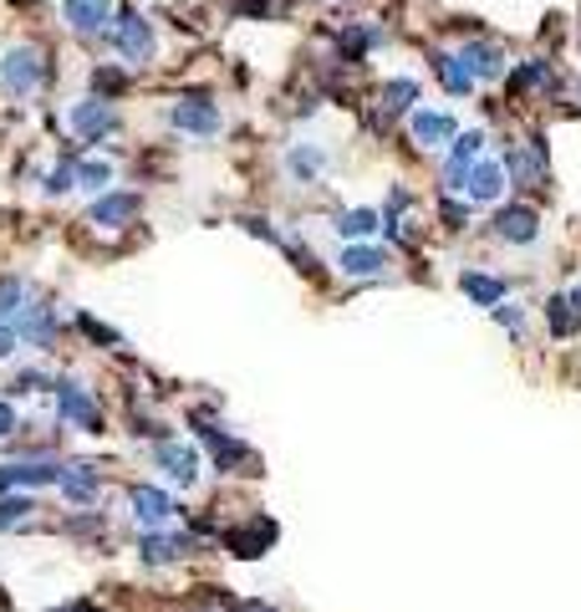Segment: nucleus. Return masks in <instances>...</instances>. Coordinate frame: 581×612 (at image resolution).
Wrapping results in <instances>:
<instances>
[{"label": "nucleus", "mask_w": 581, "mask_h": 612, "mask_svg": "<svg viewBox=\"0 0 581 612\" xmlns=\"http://www.w3.org/2000/svg\"><path fill=\"white\" fill-rule=\"evenodd\" d=\"M459 62H464V72H469L475 82H500L505 77V52L495 46V41H475V36H469L459 46Z\"/></svg>", "instance_id": "dca6fc26"}, {"label": "nucleus", "mask_w": 581, "mask_h": 612, "mask_svg": "<svg viewBox=\"0 0 581 612\" xmlns=\"http://www.w3.org/2000/svg\"><path fill=\"white\" fill-rule=\"evenodd\" d=\"M15 337L27 347H41V352H56V337H62V317H56L52 302H27V312L15 317Z\"/></svg>", "instance_id": "9d476101"}, {"label": "nucleus", "mask_w": 581, "mask_h": 612, "mask_svg": "<svg viewBox=\"0 0 581 612\" xmlns=\"http://www.w3.org/2000/svg\"><path fill=\"white\" fill-rule=\"evenodd\" d=\"M36 510H41V500H36V495H27V490L0 495V536L15 531V526H27V520L36 516Z\"/></svg>", "instance_id": "a878e982"}, {"label": "nucleus", "mask_w": 581, "mask_h": 612, "mask_svg": "<svg viewBox=\"0 0 581 612\" xmlns=\"http://www.w3.org/2000/svg\"><path fill=\"white\" fill-rule=\"evenodd\" d=\"M107 184H113V163H103V159L77 163V189H93V194H107Z\"/></svg>", "instance_id": "473e14b6"}, {"label": "nucleus", "mask_w": 581, "mask_h": 612, "mask_svg": "<svg viewBox=\"0 0 581 612\" xmlns=\"http://www.w3.org/2000/svg\"><path fill=\"white\" fill-rule=\"evenodd\" d=\"M454 118L450 113H434V107H419L413 113V144H423V148H439V144H454Z\"/></svg>", "instance_id": "4be33fe9"}, {"label": "nucleus", "mask_w": 581, "mask_h": 612, "mask_svg": "<svg viewBox=\"0 0 581 612\" xmlns=\"http://www.w3.org/2000/svg\"><path fill=\"white\" fill-rule=\"evenodd\" d=\"M169 123H173V128H179V134L210 138V134H220V107H214L204 93H194V97H179V103H173V113H169Z\"/></svg>", "instance_id": "f8f14e48"}, {"label": "nucleus", "mask_w": 581, "mask_h": 612, "mask_svg": "<svg viewBox=\"0 0 581 612\" xmlns=\"http://www.w3.org/2000/svg\"><path fill=\"white\" fill-rule=\"evenodd\" d=\"M251 612H276V608H271V602H255V608Z\"/></svg>", "instance_id": "a18cd8bd"}, {"label": "nucleus", "mask_w": 581, "mask_h": 612, "mask_svg": "<svg viewBox=\"0 0 581 612\" xmlns=\"http://www.w3.org/2000/svg\"><path fill=\"white\" fill-rule=\"evenodd\" d=\"M479 154H485V128H475V134H459L450 148V163H444V189H459L464 184V173L479 163Z\"/></svg>", "instance_id": "f3484780"}, {"label": "nucleus", "mask_w": 581, "mask_h": 612, "mask_svg": "<svg viewBox=\"0 0 581 612\" xmlns=\"http://www.w3.org/2000/svg\"><path fill=\"white\" fill-rule=\"evenodd\" d=\"M138 561H144L148 572H163V567H179V561H189L199 551V536L194 531H179V526H169V531H138Z\"/></svg>", "instance_id": "39448f33"}, {"label": "nucleus", "mask_w": 581, "mask_h": 612, "mask_svg": "<svg viewBox=\"0 0 581 612\" xmlns=\"http://www.w3.org/2000/svg\"><path fill=\"white\" fill-rule=\"evenodd\" d=\"M15 342H21V337H15V327H0V362L15 352Z\"/></svg>", "instance_id": "79ce46f5"}, {"label": "nucleus", "mask_w": 581, "mask_h": 612, "mask_svg": "<svg viewBox=\"0 0 581 612\" xmlns=\"http://www.w3.org/2000/svg\"><path fill=\"white\" fill-rule=\"evenodd\" d=\"M138 210H144V200L138 194H128V189H107V194H97L93 210H87V220L103 230H123L138 220Z\"/></svg>", "instance_id": "4468645a"}, {"label": "nucleus", "mask_w": 581, "mask_h": 612, "mask_svg": "<svg viewBox=\"0 0 581 612\" xmlns=\"http://www.w3.org/2000/svg\"><path fill=\"white\" fill-rule=\"evenodd\" d=\"M189 429H194V440L210 450L220 475H261V454H255L245 440H235V434L214 419V409H194L189 413Z\"/></svg>", "instance_id": "f257e3e1"}, {"label": "nucleus", "mask_w": 581, "mask_h": 612, "mask_svg": "<svg viewBox=\"0 0 581 612\" xmlns=\"http://www.w3.org/2000/svg\"><path fill=\"white\" fill-rule=\"evenodd\" d=\"M56 490H62L66 506H77V510L97 506V500H103V469H97L93 460H66Z\"/></svg>", "instance_id": "1a4fd4ad"}, {"label": "nucleus", "mask_w": 581, "mask_h": 612, "mask_svg": "<svg viewBox=\"0 0 581 612\" xmlns=\"http://www.w3.org/2000/svg\"><path fill=\"white\" fill-rule=\"evenodd\" d=\"M52 612H107V608H97V602H66V608H52Z\"/></svg>", "instance_id": "37998d69"}, {"label": "nucleus", "mask_w": 581, "mask_h": 612, "mask_svg": "<svg viewBox=\"0 0 581 612\" xmlns=\"http://www.w3.org/2000/svg\"><path fill=\"white\" fill-rule=\"evenodd\" d=\"M154 469H159L169 485H179V490H194L199 479H204V454H199L194 440H159L154 444Z\"/></svg>", "instance_id": "f03ea898"}, {"label": "nucleus", "mask_w": 581, "mask_h": 612, "mask_svg": "<svg viewBox=\"0 0 581 612\" xmlns=\"http://www.w3.org/2000/svg\"><path fill=\"white\" fill-rule=\"evenodd\" d=\"M459 194H464V204L475 210V204H495L505 194V163H495V159H479L475 169L464 173V184H459Z\"/></svg>", "instance_id": "ddd939ff"}, {"label": "nucleus", "mask_w": 581, "mask_h": 612, "mask_svg": "<svg viewBox=\"0 0 581 612\" xmlns=\"http://www.w3.org/2000/svg\"><path fill=\"white\" fill-rule=\"evenodd\" d=\"M505 82H510V93H516V97L530 93V87H546V93H556V87H561V82L551 77V62H546V56H530V62H520V67L510 72Z\"/></svg>", "instance_id": "b1692460"}, {"label": "nucleus", "mask_w": 581, "mask_h": 612, "mask_svg": "<svg viewBox=\"0 0 581 612\" xmlns=\"http://www.w3.org/2000/svg\"><path fill=\"white\" fill-rule=\"evenodd\" d=\"M27 312V281L0 276V327H15V317Z\"/></svg>", "instance_id": "c85d7f7f"}, {"label": "nucleus", "mask_w": 581, "mask_h": 612, "mask_svg": "<svg viewBox=\"0 0 581 612\" xmlns=\"http://www.w3.org/2000/svg\"><path fill=\"white\" fill-rule=\"evenodd\" d=\"M128 516L138 531H169L173 516H179V500L163 485H128Z\"/></svg>", "instance_id": "423d86ee"}, {"label": "nucleus", "mask_w": 581, "mask_h": 612, "mask_svg": "<svg viewBox=\"0 0 581 612\" xmlns=\"http://www.w3.org/2000/svg\"><path fill=\"white\" fill-rule=\"evenodd\" d=\"M66 189H77V163L72 159H62L52 173H46V194H52V200H62Z\"/></svg>", "instance_id": "c9c22d12"}, {"label": "nucleus", "mask_w": 581, "mask_h": 612, "mask_svg": "<svg viewBox=\"0 0 581 612\" xmlns=\"http://www.w3.org/2000/svg\"><path fill=\"white\" fill-rule=\"evenodd\" d=\"M378 41H383V27H372V21H357V27H347L342 36H337V62L357 67V62H362V56H368Z\"/></svg>", "instance_id": "412c9836"}, {"label": "nucleus", "mask_w": 581, "mask_h": 612, "mask_svg": "<svg viewBox=\"0 0 581 612\" xmlns=\"http://www.w3.org/2000/svg\"><path fill=\"white\" fill-rule=\"evenodd\" d=\"M337 266H342L347 281H378L393 261H388V251H378V245H347Z\"/></svg>", "instance_id": "aec40b11"}, {"label": "nucleus", "mask_w": 581, "mask_h": 612, "mask_svg": "<svg viewBox=\"0 0 581 612\" xmlns=\"http://www.w3.org/2000/svg\"><path fill=\"white\" fill-rule=\"evenodd\" d=\"M41 82H46V56L36 46H11L0 56V87L11 97H31Z\"/></svg>", "instance_id": "0eeeda50"}, {"label": "nucleus", "mask_w": 581, "mask_h": 612, "mask_svg": "<svg viewBox=\"0 0 581 612\" xmlns=\"http://www.w3.org/2000/svg\"><path fill=\"white\" fill-rule=\"evenodd\" d=\"M93 87H97L93 97H103V93H107V103H113V97H118L123 87H128V72H123V67H93Z\"/></svg>", "instance_id": "f704fd0d"}, {"label": "nucleus", "mask_w": 581, "mask_h": 612, "mask_svg": "<svg viewBox=\"0 0 581 612\" xmlns=\"http://www.w3.org/2000/svg\"><path fill=\"white\" fill-rule=\"evenodd\" d=\"M46 388L56 393V378L52 373H41V368H21V373L6 383V399H21V393H46Z\"/></svg>", "instance_id": "2f4dec72"}, {"label": "nucleus", "mask_w": 581, "mask_h": 612, "mask_svg": "<svg viewBox=\"0 0 581 612\" xmlns=\"http://www.w3.org/2000/svg\"><path fill=\"white\" fill-rule=\"evenodd\" d=\"M459 292L469 296L475 306H489V312H495V306L505 302V281L500 276H485V271H464V276H459Z\"/></svg>", "instance_id": "393cba45"}, {"label": "nucleus", "mask_w": 581, "mask_h": 612, "mask_svg": "<svg viewBox=\"0 0 581 612\" xmlns=\"http://www.w3.org/2000/svg\"><path fill=\"white\" fill-rule=\"evenodd\" d=\"M439 214H444V230H464V225H469V214H475V210H469V204H454V200H444V204H439Z\"/></svg>", "instance_id": "4c0bfd02"}, {"label": "nucleus", "mask_w": 581, "mask_h": 612, "mask_svg": "<svg viewBox=\"0 0 581 612\" xmlns=\"http://www.w3.org/2000/svg\"><path fill=\"white\" fill-rule=\"evenodd\" d=\"M56 419L66 429H82V434H107L103 403L93 399V388H82L77 378H56Z\"/></svg>", "instance_id": "7ed1b4c3"}, {"label": "nucleus", "mask_w": 581, "mask_h": 612, "mask_svg": "<svg viewBox=\"0 0 581 612\" xmlns=\"http://www.w3.org/2000/svg\"><path fill=\"white\" fill-rule=\"evenodd\" d=\"M372 230H378V210H342L337 214V235H342L347 245H362Z\"/></svg>", "instance_id": "c756f323"}, {"label": "nucleus", "mask_w": 581, "mask_h": 612, "mask_svg": "<svg viewBox=\"0 0 581 612\" xmlns=\"http://www.w3.org/2000/svg\"><path fill=\"white\" fill-rule=\"evenodd\" d=\"M413 103H419V82H413V77H398V82H388L383 93H378V113H383V118L409 113Z\"/></svg>", "instance_id": "bb28decb"}, {"label": "nucleus", "mask_w": 581, "mask_h": 612, "mask_svg": "<svg viewBox=\"0 0 581 612\" xmlns=\"http://www.w3.org/2000/svg\"><path fill=\"white\" fill-rule=\"evenodd\" d=\"M225 551L230 557H240V561H255V557H265L271 551V541H276V520L271 516H251V526H225Z\"/></svg>", "instance_id": "9b49d317"}, {"label": "nucleus", "mask_w": 581, "mask_h": 612, "mask_svg": "<svg viewBox=\"0 0 581 612\" xmlns=\"http://www.w3.org/2000/svg\"><path fill=\"white\" fill-rule=\"evenodd\" d=\"M546 327H551L556 337H571L581 327L577 306H571V296H546Z\"/></svg>", "instance_id": "7c9ffc66"}, {"label": "nucleus", "mask_w": 581, "mask_h": 612, "mask_svg": "<svg viewBox=\"0 0 581 612\" xmlns=\"http://www.w3.org/2000/svg\"><path fill=\"white\" fill-rule=\"evenodd\" d=\"M113 21V0H66V27L77 36H107Z\"/></svg>", "instance_id": "a211bd4d"}, {"label": "nucleus", "mask_w": 581, "mask_h": 612, "mask_svg": "<svg viewBox=\"0 0 581 612\" xmlns=\"http://www.w3.org/2000/svg\"><path fill=\"white\" fill-rule=\"evenodd\" d=\"M103 41L123 56V62H133V67H148V62H154V52H159L154 27H148L138 11H118V15H113V27H107Z\"/></svg>", "instance_id": "20e7f679"}, {"label": "nucleus", "mask_w": 581, "mask_h": 612, "mask_svg": "<svg viewBox=\"0 0 581 612\" xmlns=\"http://www.w3.org/2000/svg\"><path fill=\"white\" fill-rule=\"evenodd\" d=\"M429 62H434L439 82H444V87H450L454 97H469V93H475V77H469V72H464L459 52H444V46H434V52H429Z\"/></svg>", "instance_id": "5701e85b"}, {"label": "nucleus", "mask_w": 581, "mask_h": 612, "mask_svg": "<svg viewBox=\"0 0 581 612\" xmlns=\"http://www.w3.org/2000/svg\"><path fill=\"white\" fill-rule=\"evenodd\" d=\"M571 306H577V317H581V286H577V292H571Z\"/></svg>", "instance_id": "c03bdc74"}, {"label": "nucleus", "mask_w": 581, "mask_h": 612, "mask_svg": "<svg viewBox=\"0 0 581 612\" xmlns=\"http://www.w3.org/2000/svg\"><path fill=\"white\" fill-rule=\"evenodd\" d=\"M286 163H290V173H296L302 184H317L321 169H327V154H321V148H311V144H296L286 154Z\"/></svg>", "instance_id": "cd10ccee"}, {"label": "nucleus", "mask_w": 581, "mask_h": 612, "mask_svg": "<svg viewBox=\"0 0 581 612\" xmlns=\"http://www.w3.org/2000/svg\"><path fill=\"white\" fill-rule=\"evenodd\" d=\"M495 321H500V327H505V333H526V306H510V302H500V306H495Z\"/></svg>", "instance_id": "e433bc0d"}, {"label": "nucleus", "mask_w": 581, "mask_h": 612, "mask_svg": "<svg viewBox=\"0 0 581 612\" xmlns=\"http://www.w3.org/2000/svg\"><path fill=\"white\" fill-rule=\"evenodd\" d=\"M15 429H21V413H15V403L0 393V440H11Z\"/></svg>", "instance_id": "ea45409f"}, {"label": "nucleus", "mask_w": 581, "mask_h": 612, "mask_svg": "<svg viewBox=\"0 0 581 612\" xmlns=\"http://www.w3.org/2000/svg\"><path fill=\"white\" fill-rule=\"evenodd\" d=\"M77 333H82V337H93L97 347H118V342H123L118 327H103V321H97L93 312H77Z\"/></svg>", "instance_id": "72a5a7b5"}, {"label": "nucleus", "mask_w": 581, "mask_h": 612, "mask_svg": "<svg viewBox=\"0 0 581 612\" xmlns=\"http://www.w3.org/2000/svg\"><path fill=\"white\" fill-rule=\"evenodd\" d=\"M240 15H261V11H276V0H235Z\"/></svg>", "instance_id": "a19ab883"}, {"label": "nucleus", "mask_w": 581, "mask_h": 612, "mask_svg": "<svg viewBox=\"0 0 581 612\" xmlns=\"http://www.w3.org/2000/svg\"><path fill=\"white\" fill-rule=\"evenodd\" d=\"M505 173L516 179V189L546 184V154H536V148H526V144H510L505 148Z\"/></svg>", "instance_id": "6ab92c4d"}, {"label": "nucleus", "mask_w": 581, "mask_h": 612, "mask_svg": "<svg viewBox=\"0 0 581 612\" xmlns=\"http://www.w3.org/2000/svg\"><path fill=\"white\" fill-rule=\"evenodd\" d=\"M66 128L82 134L87 144H107V134H118L123 118H118V107L107 103V97H82V103L66 113Z\"/></svg>", "instance_id": "6e6552de"}, {"label": "nucleus", "mask_w": 581, "mask_h": 612, "mask_svg": "<svg viewBox=\"0 0 581 612\" xmlns=\"http://www.w3.org/2000/svg\"><path fill=\"white\" fill-rule=\"evenodd\" d=\"M495 240H505V245H536L541 240V214L530 210V204H505L495 214Z\"/></svg>", "instance_id": "2eb2a0df"}, {"label": "nucleus", "mask_w": 581, "mask_h": 612, "mask_svg": "<svg viewBox=\"0 0 581 612\" xmlns=\"http://www.w3.org/2000/svg\"><path fill=\"white\" fill-rule=\"evenodd\" d=\"M240 225L251 230V235L271 240V245H281V230H276V225H271V220H261V214H240Z\"/></svg>", "instance_id": "58836bf2"}]
</instances>
